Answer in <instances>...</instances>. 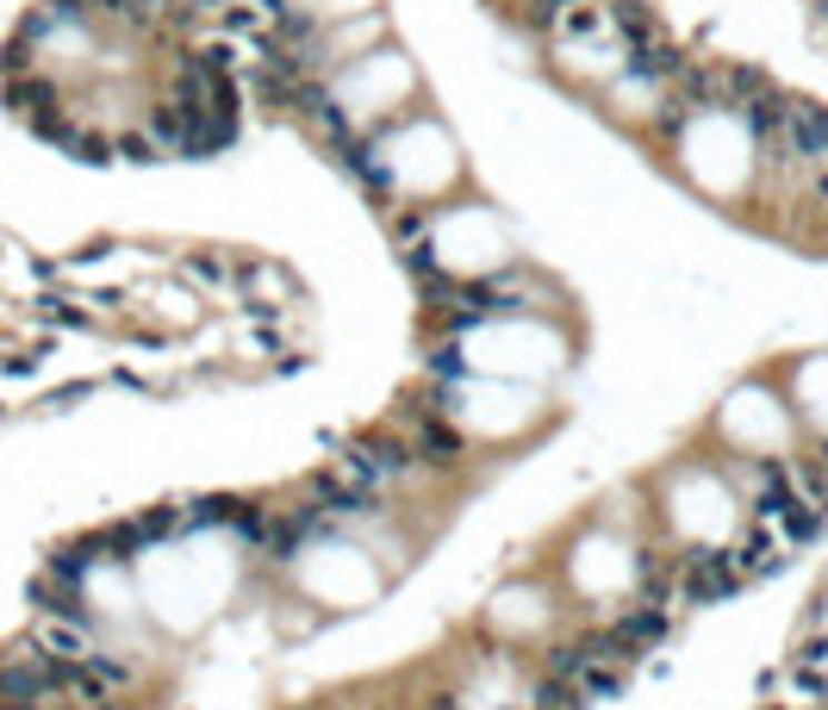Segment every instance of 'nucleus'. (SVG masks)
I'll list each match as a JSON object with an SVG mask.
<instances>
[{"label":"nucleus","mask_w":828,"mask_h":710,"mask_svg":"<svg viewBox=\"0 0 828 710\" xmlns=\"http://www.w3.org/2000/svg\"><path fill=\"white\" fill-rule=\"evenodd\" d=\"M704 442L722 449V456H748V461H791L810 449V437H804V424H797V411L772 368L741 374L717 399L710 424H704Z\"/></svg>","instance_id":"nucleus-2"},{"label":"nucleus","mask_w":828,"mask_h":710,"mask_svg":"<svg viewBox=\"0 0 828 710\" xmlns=\"http://www.w3.org/2000/svg\"><path fill=\"white\" fill-rule=\"evenodd\" d=\"M567 623H573V611H567L561 586H555V573H548L542 561H536V568H511L480 599V611H473V636H480V642H499V648H517V654H542Z\"/></svg>","instance_id":"nucleus-3"},{"label":"nucleus","mask_w":828,"mask_h":710,"mask_svg":"<svg viewBox=\"0 0 828 710\" xmlns=\"http://www.w3.org/2000/svg\"><path fill=\"white\" fill-rule=\"evenodd\" d=\"M772 374H779V387H785V399H791L804 437L828 449V349H804V356H791V362H772Z\"/></svg>","instance_id":"nucleus-4"},{"label":"nucleus","mask_w":828,"mask_h":710,"mask_svg":"<svg viewBox=\"0 0 828 710\" xmlns=\"http://www.w3.org/2000/svg\"><path fill=\"white\" fill-rule=\"evenodd\" d=\"M343 174L375 206H442L468 188L461 143H455V131L430 107H411L406 119L368 131L349 150Z\"/></svg>","instance_id":"nucleus-1"}]
</instances>
